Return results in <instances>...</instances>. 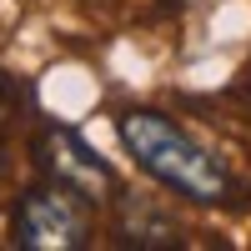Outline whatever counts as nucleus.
Masks as SVG:
<instances>
[{"label":"nucleus","mask_w":251,"mask_h":251,"mask_svg":"<svg viewBox=\"0 0 251 251\" xmlns=\"http://www.w3.org/2000/svg\"><path fill=\"white\" fill-rule=\"evenodd\" d=\"M15 96H20V86H15V80H10L5 71H0V121H5V116L15 111Z\"/></svg>","instance_id":"5"},{"label":"nucleus","mask_w":251,"mask_h":251,"mask_svg":"<svg viewBox=\"0 0 251 251\" xmlns=\"http://www.w3.org/2000/svg\"><path fill=\"white\" fill-rule=\"evenodd\" d=\"M30 166H35L40 181L66 186V191L80 196L91 211L96 206H111L121 196L116 166L66 121H35V131H30Z\"/></svg>","instance_id":"2"},{"label":"nucleus","mask_w":251,"mask_h":251,"mask_svg":"<svg viewBox=\"0 0 251 251\" xmlns=\"http://www.w3.org/2000/svg\"><path fill=\"white\" fill-rule=\"evenodd\" d=\"M246 86H251V80H246Z\"/></svg>","instance_id":"6"},{"label":"nucleus","mask_w":251,"mask_h":251,"mask_svg":"<svg viewBox=\"0 0 251 251\" xmlns=\"http://www.w3.org/2000/svg\"><path fill=\"white\" fill-rule=\"evenodd\" d=\"M96 226H91V206L71 196L66 186L35 181L15 196L10 211V241L20 251H80L91 246Z\"/></svg>","instance_id":"3"},{"label":"nucleus","mask_w":251,"mask_h":251,"mask_svg":"<svg viewBox=\"0 0 251 251\" xmlns=\"http://www.w3.org/2000/svg\"><path fill=\"white\" fill-rule=\"evenodd\" d=\"M111 206H121V221H116V236L126 246H181V226L171 216L156 211L151 196H136V191H121Z\"/></svg>","instance_id":"4"},{"label":"nucleus","mask_w":251,"mask_h":251,"mask_svg":"<svg viewBox=\"0 0 251 251\" xmlns=\"http://www.w3.org/2000/svg\"><path fill=\"white\" fill-rule=\"evenodd\" d=\"M116 136L126 146L146 176H151L161 191H171L191 206H236V176L216 151L176 126L166 111H151V106H126L116 111Z\"/></svg>","instance_id":"1"}]
</instances>
